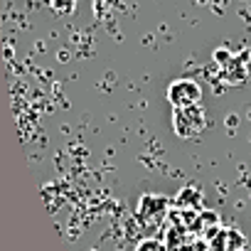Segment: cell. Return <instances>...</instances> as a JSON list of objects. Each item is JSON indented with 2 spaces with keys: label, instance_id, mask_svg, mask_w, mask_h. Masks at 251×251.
Wrapping results in <instances>:
<instances>
[{
  "label": "cell",
  "instance_id": "obj_1",
  "mask_svg": "<svg viewBox=\"0 0 251 251\" xmlns=\"http://www.w3.org/2000/svg\"><path fill=\"white\" fill-rule=\"evenodd\" d=\"M207 113L200 103L195 106H185V108H175L173 111V131L185 138V141H195L204 133L207 128Z\"/></svg>",
  "mask_w": 251,
  "mask_h": 251
},
{
  "label": "cell",
  "instance_id": "obj_2",
  "mask_svg": "<svg viewBox=\"0 0 251 251\" xmlns=\"http://www.w3.org/2000/svg\"><path fill=\"white\" fill-rule=\"evenodd\" d=\"M168 207H170L168 197H163V195H143L141 202H138V209H136L138 222L143 226H148V229H158V226H163V222L168 217Z\"/></svg>",
  "mask_w": 251,
  "mask_h": 251
},
{
  "label": "cell",
  "instance_id": "obj_3",
  "mask_svg": "<svg viewBox=\"0 0 251 251\" xmlns=\"http://www.w3.org/2000/svg\"><path fill=\"white\" fill-rule=\"evenodd\" d=\"M165 96H168V103H170L173 108L195 106V103H200V99H202V86H200L195 79H175V81H170Z\"/></svg>",
  "mask_w": 251,
  "mask_h": 251
},
{
  "label": "cell",
  "instance_id": "obj_4",
  "mask_svg": "<svg viewBox=\"0 0 251 251\" xmlns=\"http://www.w3.org/2000/svg\"><path fill=\"white\" fill-rule=\"evenodd\" d=\"M246 246V239L241 236V231L236 229H224L219 226L212 236H209V251H239Z\"/></svg>",
  "mask_w": 251,
  "mask_h": 251
},
{
  "label": "cell",
  "instance_id": "obj_5",
  "mask_svg": "<svg viewBox=\"0 0 251 251\" xmlns=\"http://www.w3.org/2000/svg\"><path fill=\"white\" fill-rule=\"evenodd\" d=\"M200 197H202V195H200L195 187H185V190H180V192H177V200H175V202H177L182 209H185V207H187V209H195V207H200V204H202V200H200Z\"/></svg>",
  "mask_w": 251,
  "mask_h": 251
},
{
  "label": "cell",
  "instance_id": "obj_6",
  "mask_svg": "<svg viewBox=\"0 0 251 251\" xmlns=\"http://www.w3.org/2000/svg\"><path fill=\"white\" fill-rule=\"evenodd\" d=\"M50 5H52L54 13L69 15V13H74V8H76V0H50Z\"/></svg>",
  "mask_w": 251,
  "mask_h": 251
},
{
  "label": "cell",
  "instance_id": "obj_7",
  "mask_svg": "<svg viewBox=\"0 0 251 251\" xmlns=\"http://www.w3.org/2000/svg\"><path fill=\"white\" fill-rule=\"evenodd\" d=\"M136 251H168V249H165V244L158 241V239H143V241L136 246Z\"/></svg>",
  "mask_w": 251,
  "mask_h": 251
},
{
  "label": "cell",
  "instance_id": "obj_8",
  "mask_svg": "<svg viewBox=\"0 0 251 251\" xmlns=\"http://www.w3.org/2000/svg\"><path fill=\"white\" fill-rule=\"evenodd\" d=\"M32 3H40V0H32Z\"/></svg>",
  "mask_w": 251,
  "mask_h": 251
},
{
  "label": "cell",
  "instance_id": "obj_9",
  "mask_svg": "<svg viewBox=\"0 0 251 251\" xmlns=\"http://www.w3.org/2000/svg\"><path fill=\"white\" fill-rule=\"evenodd\" d=\"M239 251H246V249H239Z\"/></svg>",
  "mask_w": 251,
  "mask_h": 251
}]
</instances>
